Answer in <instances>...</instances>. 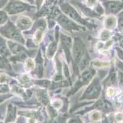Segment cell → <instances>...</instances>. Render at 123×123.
<instances>
[{
  "instance_id": "obj_8",
  "label": "cell",
  "mask_w": 123,
  "mask_h": 123,
  "mask_svg": "<svg viewBox=\"0 0 123 123\" xmlns=\"http://www.w3.org/2000/svg\"><path fill=\"white\" fill-rule=\"evenodd\" d=\"M119 56H121V58L123 60V51H119Z\"/></svg>"
},
{
  "instance_id": "obj_9",
  "label": "cell",
  "mask_w": 123,
  "mask_h": 123,
  "mask_svg": "<svg viewBox=\"0 0 123 123\" xmlns=\"http://www.w3.org/2000/svg\"><path fill=\"white\" fill-rule=\"evenodd\" d=\"M121 69L123 70V64H122L121 66Z\"/></svg>"
},
{
  "instance_id": "obj_2",
  "label": "cell",
  "mask_w": 123,
  "mask_h": 123,
  "mask_svg": "<svg viewBox=\"0 0 123 123\" xmlns=\"http://www.w3.org/2000/svg\"><path fill=\"white\" fill-rule=\"evenodd\" d=\"M9 9L12 12H14L15 13L17 12H21L22 11H24L25 10L28 9L29 7L27 4H24L22 2L13 1L11 3L9 4Z\"/></svg>"
},
{
  "instance_id": "obj_7",
  "label": "cell",
  "mask_w": 123,
  "mask_h": 123,
  "mask_svg": "<svg viewBox=\"0 0 123 123\" xmlns=\"http://www.w3.org/2000/svg\"><path fill=\"white\" fill-rule=\"evenodd\" d=\"M42 1H43V0H36V3L38 5H39V4H41V3H42Z\"/></svg>"
},
{
  "instance_id": "obj_3",
  "label": "cell",
  "mask_w": 123,
  "mask_h": 123,
  "mask_svg": "<svg viewBox=\"0 0 123 123\" xmlns=\"http://www.w3.org/2000/svg\"><path fill=\"white\" fill-rule=\"evenodd\" d=\"M106 23H107V27H113L116 25V19L115 17L113 16H110L106 20Z\"/></svg>"
},
{
  "instance_id": "obj_1",
  "label": "cell",
  "mask_w": 123,
  "mask_h": 123,
  "mask_svg": "<svg viewBox=\"0 0 123 123\" xmlns=\"http://www.w3.org/2000/svg\"><path fill=\"white\" fill-rule=\"evenodd\" d=\"M106 9L111 13H117L123 8V1H107L103 0Z\"/></svg>"
},
{
  "instance_id": "obj_4",
  "label": "cell",
  "mask_w": 123,
  "mask_h": 123,
  "mask_svg": "<svg viewBox=\"0 0 123 123\" xmlns=\"http://www.w3.org/2000/svg\"><path fill=\"white\" fill-rule=\"evenodd\" d=\"M87 5L89 7H93L98 4V0H85Z\"/></svg>"
},
{
  "instance_id": "obj_6",
  "label": "cell",
  "mask_w": 123,
  "mask_h": 123,
  "mask_svg": "<svg viewBox=\"0 0 123 123\" xmlns=\"http://www.w3.org/2000/svg\"><path fill=\"white\" fill-rule=\"evenodd\" d=\"M119 24H120L121 27H123V12L119 15Z\"/></svg>"
},
{
  "instance_id": "obj_5",
  "label": "cell",
  "mask_w": 123,
  "mask_h": 123,
  "mask_svg": "<svg viewBox=\"0 0 123 123\" xmlns=\"http://www.w3.org/2000/svg\"><path fill=\"white\" fill-rule=\"evenodd\" d=\"M116 119L118 121H123V114L119 113L116 115Z\"/></svg>"
}]
</instances>
